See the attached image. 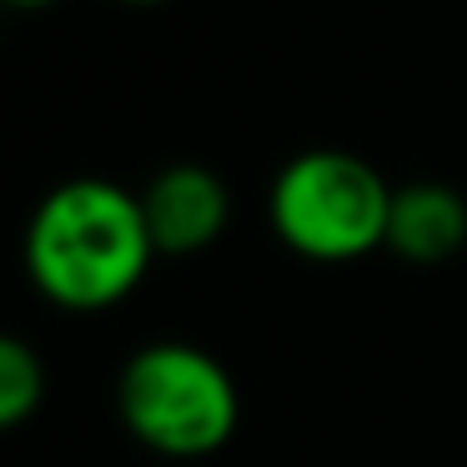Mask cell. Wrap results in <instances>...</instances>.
<instances>
[{
  "label": "cell",
  "mask_w": 467,
  "mask_h": 467,
  "mask_svg": "<svg viewBox=\"0 0 467 467\" xmlns=\"http://www.w3.org/2000/svg\"><path fill=\"white\" fill-rule=\"evenodd\" d=\"M156 242L141 196L106 176H76L36 202L26 222V276L61 312H106L146 282Z\"/></svg>",
  "instance_id": "obj_1"
},
{
  "label": "cell",
  "mask_w": 467,
  "mask_h": 467,
  "mask_svg": "<svg viewBox=\"0 0 467 467\" xmlns=\"http://www.w3.org/2000/svg\"><path fill=\"white\" fill-rule=\"evenodd\" d=\"M116 412L126 432L161 457H206L232 442L242 422L236 382L206 347L151 342L126 357L116 377Z\"/></svg>",
  "instance_id": "obj_2"
},
{
  "label": "cell",
  "mask_w": 467,
  "mask_h": 467,
  "mask_svg": "<svg viewBox=\"0 0 467 467\" xmlns=\"http://www.w3.org/2000/svg\"><path fill=\"white\" fill-rule=\"evenodd\" d=\"M392 192L372 161L337 146L302 151L276 171L266 216L286 252L306 262H357L387 246Z\"/></svg>",
  "instance_id": "obj_3"
},
{
  "label": "cell",
  "mask_w": 467,
  "mask_h": 467,
  "mask_svg": "<svg viewBox=\"0 0 467 467\" xmlns=\"http://www.w3.org/2000/svg\"><path fill=\"white\" fill-rule=\"evenodd\" d=\"M141 212H146V232L156 242V256H196L226 232L232 192L206 166L176 161L146 182Z\"/></svg>",
  "instance_id": "obj_4"
},
{
  "label": "cell",
  "mask_w": 467,
  "mask_h": 467,
  "mask_svg": "<svg viewBox=\"0 0 467 467\" xmlns=\"http://www.w3.org/2000/svg\"><path fill=\"white\" fill-rule=\"evenodd\" d=\"M467 246V202L442 182H412L392 192L387 216V252L402 262L437 266Z\"/></svg>",
  "instance_id": "obj_5"
},
{
  "label": "cell",
  "mask_w": 467,
  "mask_h": 467,
  "mask_svg": "<svg viewBox=\"0 0 467 467\" xmlns=\"http://www.w3.org/2000/svg\"><path fill=\"white\" fill-rule=\"evenodd\" d=\"M46 397V367L31 342L0 332V432L31 422Z\"/></svg>",
  "instance_id": "obj_6"
},
{
  "label": "cell",
  "mask_w": 467,
  "mask_h": 467,
  "mask_svg": "<svg viewBox=\"0 0 467 467\" xmlns=\"http://www.w3.org/2000/svg\"><path fill=\"white\" fill-rule=\"evenodd\" d=\"M5 11H46V5H56V0H0Z\"/></svg>",
  "instance_id": "obj_7"
},
{
  "label": "cell",
  "mask_w": 467,
  "mask_h": 467,
  "mask_svg": "<svg viewBox=\"0 0 467 467\" xmlns=\"http://www.w3.org/2000/svg\"><path fill=\"white\" fill-rule=\"evenodd\" d=\"M116 5H166V0H116Z\"/></svg>",
  "instance_id": "obj_8"
}]
</instances>
